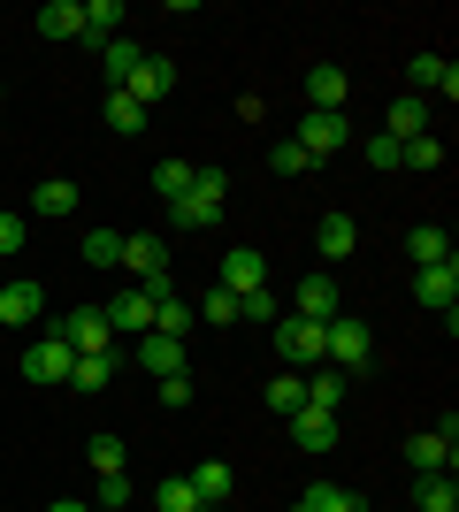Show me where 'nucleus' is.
<instances>
[{
  "label": "nucleus",
  "instance_id": "c85d7f7f",
  "mask_svg": "<svg viewBox=\"0 0 459 512\" xmlns=\"http://www.w3.org/2000/svg\"><path fill=\"white\" fill-rule=\"evenodd\" d=\"M414 505H421V512H459L452 474H421V482H414Z\"/></svg>",
  "mask_w": 459,
  "mask_h": 512
},
{
  "label": "nucleus",
  "instance_id": "423d86ee",
  "mask_svg": "<svg viewBox=\"0 0 459 512\" xmlns=\"http://www.w3.org/2000/svg\"><path fill=\"white\" fill-rule=\"evenodd\" d=\"M69 360H77V352H69V344L46 329V337L23 344V383H69Z\"/></svg>",
  "mask_w": 459,
  "mask_h": 512
},
{
  "label": "nucleus",
  "instance_id": "f257e3e1",
  "mask_svg": "<svg viewBox=\"0 0 459 512\" xmlns=\"http://www.w3.org/2000/svg\"><path fill=\"white\" fill-rule=\"evenodd\" d=\"M222 199H230V176L222 169H192V184H184V199L169 207V222L176 230H215L222 214H230Z\"/></svg>",
  "mask_w": 459,
  "mask_h": 512
},
{
  "label": "nucleus",
  "instance_id": "9d476101",
  "mask_svg": "<svg viewBox=\"0 0 459 512\" xmlns=\"http://www.w3.org/2000/svg\"><path fill=\"white\" fill-rule=\"evenodd\" d=\"M406 77H414V100H429V92H444V100H452V92H459V62H452V54H414V62H406Z\"/></svg>",
  "mask_w": 459,
  "mask_h": 512
},
{
  "label": "nucleus",
  "instance_id": "39448f33",
  "mask_svg": "<svg viewBox=\"0 0 459 512\" xmlns=\"http://www.w3.org/2000/svg\"><path fill=\"white\" fill-rule=\"evenodd\" d=\"M291 146H299V153H306V169H314V161H329L337 146H352V123H345V115H322V107H314V115L299 123V138H291Z\"/></svg>",
  "mask_w": 459,
  "mask_h": 512
},
{
  "label": "nucleus",
  "instance_id": "6ab92c4d",
  "mask_svg": "<svg viewBox=\"0 0 459 512\" xmlns=\"http://www.w3.org/2000/svg\"><path fill=\"white\" fill-rule=\"evenodd\" d=\"M184 482H192V497H199V505H222V497L238 490V474L222 467V459H199V467L184 474Z\"/></svg>",
  "mask_w": 459,
  "mask_h": 512
},
{
  "label": "nucleus",
  "instance_id": "7ed1b4c3",
  "mask_svg": "<svg viewBox=\"0 0 459 512\" xmlns=\"http://www.w3.org/2000/svg\"><path fill=\"white\" fill-rule=\"evenodd\" d=\"M123 268H131V283H138V291L169 283V245H161L153 230H131V237H123Z\"/></svg>",
  "mask_w": 459,
  "mask_h": 512
},
{
  "label": "nucleus",
  "instance_id": "09e8293b",
  "mask_svg": "<svg viewBox=\"0 0 459 512\" xmlns=\"http://www.w3.org/2000/svg\"><path fill=\"white\" fill-rule=\"evenodd\" d=\"M92 512H100V505H92Z\"/></svg>",
  "mask_w": 459,
  "mask_h": 512
},
{
  "label": "nucleus",
  "instance_id": "412c9836",
  "mask_svg": "<svg viewBox=\"0 0 459 512\" xmlns=\"http://www.w3.org/2000/svg\"><path fill=\"white\" fill-rule=\"evenodd\" d=\"M406 253H414V268H444V260H452V237H444L437 222H414V230H406Z\"/></svg>",
  "mask_w": 459,
  "mask_h": 512
},
{
  "label": "nucleus",
  "instance_id": "0eeeda50",
  "mask_svg": "<svg viewBox=\"0 0 459 512\" xmlns=\"http://www.w3.org/2000/svg\"><path fill=\"white\" fill-rule=\"evenodd\" d=\"M54 337H62L69 352H115V329H108L100 306H77L69 321H54Z\"/></svg>",
  "mask_w": 459,
  "mask_h": 512
},
{
  "label": "nucleus",
  "instance_id": "58836bf2",
  "mask_svg": "<svg viewBox=\"0 0 459 512\" xmlns=\"http://www.w3.org/2000/svg\"><path fill=\"white\" fill-rule=\"evenodd\" d=\"M131 497H138V482H131V474H100V512H123Z\"/></svg>",
  "mask_w": 459,
  "mask_h": 512
},
{
  "label": "nucleus",
  "instance_id": "5701e85b",
  "mask_svg": "<svg viewBox=\"0 0 459 512\" xmlns=\"http://www.w3.org/2000/svg\"><path fill=\"white\" fill-rule=\"evenodd\" d=\"M31 23H39V39H77V31H85V8H77V0H46Z\"/></svg>",
  "mask_w": 459,
  "mask_h": 512
},
{
  "label": "nucleus",
  "instance_id": "c756f323",
  "mask_svg": "<svg viewBox=\"0 0 459 512\" xmlns=\"http://www.w3.org/2000/svg\"><path fill=\"white\" fill-rule=\"evenodd\" d=\"M31 207L39 214H77V184H69V176H46L39 192H31Z\"/></svg>",
  "mask_w": 459,
  "mask_h": 512
},
{
  "label": "nucleus",
  "instance_id": "a211bd4d",
  "mask_svg": "<svg viewBox=\"0 0 459 512\" xmlns=\"http://www.w3.org/2000/svg\"><path fill=\"white\" fill-rule=\"evenodd\" d=\"M291 444H299V451H337V413L299 406V413H291Z\"/></svg>",
  "mask_w": 459,
  "mask_h": 512
},
{
  "label": "nucleus",
  "instance_id": "7c9ffc66",
  "mask_svg": "<svg viewBox=\"0 0 459 512\" xmlns=\"http://www.w3.org/2000/svg\"><path fill=\"white\" fill-rule=\"evenodd\" d=\"M306 505H314V512H368V497H360V490H337V482H314Z\"/></svg>",
  "mask_w": 459,
  "mask_h": 512
},
{
  "label": "nucleus",
  "instance_id": "72a5a7b5",
  "mask_svg": "<svg viewBox=\"0 0 459 512\" xmlns=\"http://www.w3.org/2000/svg\"><path fill=\"white\" fill-rule=\"evenodd\" d=\"M85 459H92V474H123V459H131V451H123V436H92Z\"/></svg>",
  "mask_w": 459,
  "mask_h": 512
},
{
  "label": "nucleus",
  "instance_id": "a18cd8bd",
  "mask_svg": "<svg viewBox=\"0 0 459 512\" xmlns=\"http://www.w3.org/2000/svg\"><path fill=\"white\" fill-rule=\"evenodd\" d=\"M192 375H161V406H192Z\"/></svg>",
  "mask_w": 459,
  "mask_h": 512
},
{
  "label": "nucleus",
  "instance_id": "2f4dec72",
  "mask_svg": "<svg viewBox=\"0 0 459 512\" xmlns=\"http://www.w3.org/2000/svg\"><path fill=\"white\" fill-rule=\"evenodd\" d=\"M360 153H368V169H375V176H391V169H406V146H398L391 130H375V138H368V146H360Z\"/></svg>",
  "mask_w": 459,
  "mask_h": 512
},
{
  "label": "nucleus",
  "instance_id": "9b49d317",
  "mask_svg": "<svg viewBox=\"0 0 459 512\" xmlns=\"http://www.w3.org/2000/svg\"><path fill=\"white\" fill-rule=\"evenodd\" d=\"M100 314H108V329H138V337H146V329H153V291L123 283V291H115V299L100 306Z\"/></svg>",
  "mask_w": 459,
  "mask_h": 512
},
{
  "label": "nucleus",
  "instance_id": "aec40b11",
  "mask_svg": "<svg viewBox=\"0 0 459 512\" xmlns=\"http://www.w3.org/2000/svg\"><path fill=\"white\" fill-rule=\"evenodd\" d=\"M383 130H391L398 146H406V138H421V130H429V100H414V92H398V100H391V115H383Z\"/></svg>",
  "mask_w": 459,
  "mask_h": 512
},
{
  "label": "nucleus",
  "instance_id": "c03bdc74",
  "mask_svg": "<svg viewBox=\"0 0 459 512\" xmlns=\"http://www.w3.org/2000/svg\"><path fill=\"white\" fill-rule=\"evenodd\" d=\"M199 314H207V321H238V299H230V291H222V283H215V291L199 299Z\"/></svg>",
  "mask_w": 459,
  "mask_h": 512
},
{
  "label": "nucleus",
  "instance_id": "f03ea898",
  "mask_svg": "<svg viewBox=\"0 0 459 512\" xmlns=\"http://www.w3.org/2000/svg\"><path fill=\"white\" fill-rule=\"evenodd\" d=\"M375 360V337H368V321H322V367H337V375H352V367H368Z\"/></svg>",
  "mask_w": 459,
  "mask_h": 512
},
{
  "label": "nucleus",
  "instance_id": "6e6552de",
  "mask_svg": "<svg viewBox=\"0 0 459 512\" xmlns=\"http://www.w3.org/2000/svg\"><path fill=\"white\" fill-rule=\"evenodd\" d=\"M276 352H284L291 367H322V321L276 314Z\"/></svg>",
  "mask_w": 459,
  "mask_h": 512
},
{
  "label": "nucleus",
  "instance_id": "e433bc0d",
  "mask_svg": "<svg viewBox=\"0 0 459 512\" xmlns=\"http://www.w3.org/2000/svg\"><path fill=\"white\" fill-rule=\"evenodd\" d=\"M184 184H192V161H161V169H153V192L169 199V207L184 199Z\"/></svg>",
  "mask_w": 459,
  "mask_h": 512
},
{
  "label": "nucleus",
  "instance_id": "8fccbe9b",
  "mask_svg": "<svg viewBox=\"0 0 459 512\" xmlns=\"http://www.w3.org/2000/svg\"><path fill=\"white\" fill-rule=\"evenodd\" d=\"M0 92H8V85H0Z\"/></svg>",
  "mask_w": 459,
  "mask_h": 512
},
{
  "label": "nucleus",
  "instance_id": "b1692460",
  "mask_svg": "<svg viewBox=\"0 0 459 512\" xmlns=\"http://www.w3.org/2000/svg\"><path fill=\"white\" fill-rule=\"evenodd\" d=\"M345 390H352V375L314 367V375H306V406H314V413H337V406H345Z\"/></svg>",
  "mask_w": 459,
  "mask_h": 512
},
{
  "label": "nucleus",
  "instance_id": "37998d69",
  "mask_svg": "<svg viewBox=\"0 0 459 512\" xmlns=\"http://www.w3.org/2000/svg\"><path fill=\"white\" fill-rule=\"evenodd\" d=\"M268 169H276V176H299V169H306V153L284 138V146H268Z\"/></svg>",
  "mask_w": 459,
  "mask_h": 512
},
{
  "label": "nucleus",
  "instance_id": "4be33fe9",
  "mask_svg": "<svg viewBox=\"0 0 459 512\" xmlns=\"http://www.w3.org/2000/svg\"><path fill=\"white\" fill-rule=\"evenodd\" d=\"M314 245H322V260H352V245H360V222H352V214H322Z\"/></svg>",
  "mask_w": 459,
  "mask_h": 512
},
{
  "label": "nucleus",
  "instance_id": "49530a36",
  "mask_svg": "<svg viewBox=\"0 0 459 512\" xmlns=\"http://www.w3.org/2000/svg\"><path fill=\"white\" fill-rule=\"evenodd\" d=\"M46 512H92V505H77V497H62V505H46Z\"/></svg>",
  "mask_w": 459,
  "mask_h": 512
},
{
  "label": "nucleus",
  "instance_id": "79ce46f5",
  "mask_svg": "<svg viewBox=\"0 0 459 512\" xmlns=\"http://www.w3.org/2000/svg\"><path fill=\"white\" fill-rule=\"evenodd\" d=\"M16 253H23V214L0 207V260H16Z\"/></svg>",
  "mask_w": 459,
  "mask_h": 512
},
{
  "label": "nucleus",
  "instance_id": "1a4fd4ad",
  "mask_svg": "<svg viewBox=\"0 0 459 512\" xmlns=\"http://www.w3.org/2000/svg\"><path fill=\"white\" fill-rule=\"evenodd\" d=\"M406 459H414V474H452V459H459V428L444 421V428H421L414 444H406Z\"/></svg>",
  "mask_w": 459,
  "mask_h": 512
},
{
  "label": "nucleus",
  "instance_id": "ea45409f",
  "mask_svg": "<svg viewBox=\"0 0 459 512\" xmlns=\"http://www.w3.org/2000/svg\"><path fill=\"white\" fill-rule=\"evenodd\" d=\"M85 260H92V268H115V260H123V237H115V230H92L85 237Z\"/></svg>",
  "mask_w": 459,
  "mask_h": 512
},
{
  "label": "nucleus",
  "instance_id": "ddd939ff",
  "mask_svg": "<svg viewBox=\"0 0 459 512\" xmlns=\"http://www.w3.org/2000/svg\"><path fill=\"white\" fill-rule=\"evenodd\" d=\"M222 291H230V299H245V291H268V260L253 253V245H238V253L222 260Z\"/></svg>",
  "mask_w": 459,
  "mask_h": 512
},
{
  "label": "nucleus",
  "instance_id": "4468645a",
  "mask_svg": "<svg viewBox=\"0 0 459 512\" xmlns=\"http://www.w3.org/2000/svg\"><path fill=\"white\" fill-rule=\"evenodd\" d=\"M46 314V291H39V283H8V291H0V329H31V321H39Z\"/></svg>",
  "mask_w": 459,
  "mask_h": 512
},
{
  "label": "nucleus",
  "instance_id": "de8ad7c7",
  "mask_svg": "<svg viewBox=\"0 0 459 512\" xmlns=\"http://www.w3.org/2000/svg\"><path fill=\"white\" fill-rule=\"evenodd\" d=\"M291 512H314V505H306V497H299V505H291Z\"/></svg>",
  "mask_w": 459,
  "mask_h": 512
},
{
  "label": "nucleus",
  "instance_id": "cd10ccee",
  "mask_svg": "<svg viewBox=\"0 0 459 512\" xmlns=\"http://www.w3.org/2000/svg\"><path fill=\"white\" fill-rule=\"evenodd\" d=\"M115 23H123V0H85V31H77V39H85V46H108Z\"/></svg>",
  "mask_w": 459,
  "mask_h": 512
},
{
  "label": "nucleus",
  "instance_id": "393cba45",
  "mask_svg": "<svg viewBox=\"0 0 459 512\" xmlns=\"http://www.w3.org/2000/svg\"><path fill=\"white\" fill-rule=\"evenodd\" d=\"M345 92H352V85H345V69H329V62L306 77V100L322 107V115H345Z\"/></svg>",
  "mask_w": 459,
  "mask_h": 512
},
{
  "label": "nucleus",
  "instance_id": "4c0bfd02",
  "mask_svg": "<svg viewBox=\"0 0 459 512\" xmlns=\"http://www.w3.org/2000/svg\"><path fill=\"white\" fill-rule=\"evenodd\" d=\"M268 406H276V413L291 421V413L306 406V383H299V375H276V383H268Z\"/></svg>",
  "mask_w": 459,
  "mask_h": 512
},
{
  "label": "nucleus",
  "instance_id": "f8f14e48",
  "mask_svg": "<svg viewBox=\"0 0 459 512\" xmlns=\"http://www.w3.org/2000/svg\"><path fill=\"white\" fill-rule=\"evenodd\" d=\"M123 92H131L138 107L169 100V92H176V62H169V54H146V62H138V77H131V85H123Z\"/></svg>",
  "mask_w": 459,
  "mask_h": 512
},
{
  "label": "nucleus",
  "instance_id": "2eb2a0df",
  "mask_svg": "<svg viewBox=\"0 0 459 512\" xmlns=\"http://www.w3.org/2000/svg\"><path fill=\"white\" fill-rule=\"evenodd\" d=\"M299 321H337V276L329 268H314V276L299 283V306H291Z\"/></svg>",
  "mask_w": 459,
  "mask_h": 512
},
{
  "label": "nucleus",
  "instance_id": "a878e982",
  "mask_svg": "<svg viewBox=\"0 0 459 512\" xmlns=\"http://www.w3.org/2000/svg\"><path fill=\"white\" fill-rule=\"evenodd\" d=\"M153 329H161V337H176V344H192L199 314H192V306H184V299L169 291V299H153Z\"/></svg>",
  "mask_w": 459,
  "mask_h": 512
},
{
  "label": "nucleus",
  "instance_id": "473e14b6",
  "mask_svg": "<svg viewBox=\"0 0 459 512\" xmlns=\"http://www.w3.org/2000/svg\"><path fill=\"white\" fill-rule=\"evenodd\" d=\"M153 505H161V512H215V505H199V497H192V482H184V474H169V482L153 490Z\"/></svg>",
  "mask_w": 459,
  "mask_h": 512
},
{
  "label": "nucleus",
  "instance_id": "20e7f679",
  "mask_svg": "<svg viewBox=\"0 0 459 512\" xmlns=\"http://www.w3.org/2000/svg\"><path fill=\"white\" fill-rule=\"evenodd\" d=\"M414 299L429 306V314H444V329H459V260L421 268V276H414Z\"/></svg>",
  "mask_w": 459,
  "mask_h": 512
},
{
  "label": "nucleus",
  "instance_id": "c9c22d12",
  "mask_svg": "<svg viewBox=\"0 0 459 512\" xmlns=\"http://www.w3.org/2000/svg\"><path fill=\"white\" fill-rule=\"evenodd\" d=\"M406 169H444V138H437V130L406 138Z\"/></svg>",
  "mask_w": 459,
  "mask_h": 512
},
{
  "label": "nucleus",
  "instance_id": "dca6fc26",
  "mask_svg": "<svg viewBox=\"0 0 459 512\" xmlns=\"http://www.w3.org/2000/svg\"><path fill=\"white\" fill-rule=\"evenodd\" d=\"M123 375V352H77L69 360V390H108Z\"/></svg>",
  "mask_w": 459,
  "mask_h": 512
},
{
  "label": "nucleus",
  "instance_id": "f3484780",
  "mask_svg": "<svg viewBox=\"0 0 459 512\" xmlns=\"http://www.w3.org/2000/svg\"><path fill=\"white\" fill-rule=\"evenodd\" d=\"M138 367H146L153 383H161V375H184V344L161 337V329H146V337H138Z\"/></svg>",
  "mask_w": 459,
  "mask_h": 512
},
{
  "label": "nucleus",
  "instance_id": "bb28decb",
  "mask_svg": "<svg viewBox=\"0 0 459 512\" xmlns=\"http://www.w3.org/2000/svg\"><path fill=\"white\" fill-rule=\"evenodd\" d=\"M138 62H146V54H138V39H108V46H100V69H108V85H115V92L138 77Z\"/></svg>",
  "mask_w": 459,
  "mask_h": 512
},
{
  "label": "nucleus",
  "instance_id": "f704fd0d",
  "mask_svg": "<svg viewBox=\"0 0 459 512\" xmlns=\"http://www.w3.org/2000/svg\"><path fill=\"white\" fill-rule=\"evenodd\" d=\"M108 130H123V138H138V130H146V107H138L131 92H115V100H108Z\"/></svg>",
  "mask_w": 459,
  "mask_h": 512
},
{
  "label": "nucleus",
  "instance_id": "a19ab883",
  "mask_svg": "<svg viewBox=\"0 0 459 512\" xmlns=\"http://www.w3.org/2000/svg\"><path fill=\"white\" fill-rule=\"evenodd\" d=\"M276 314H284V306L268 299V291H245V299H238V321H261V329H276Z\"/></svg>",
  "mask_w": 459,
  "mask_h": 512
}]
</instances>
